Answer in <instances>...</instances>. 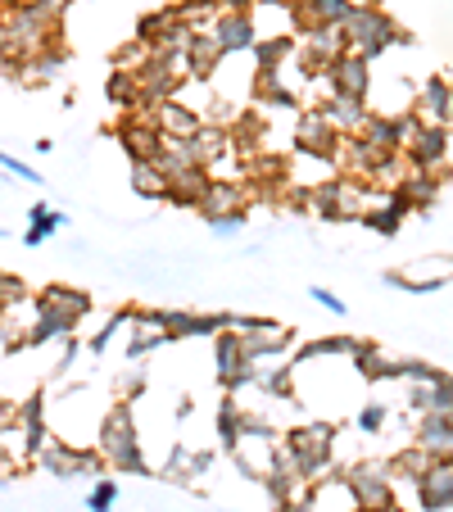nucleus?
Wrapping results in <instances>:
<instances>
[{"mask_svg":"<svg viewBox=\"0 0 453 512\" xmlns=\"http://www.w3.org/2000/svg\"><path fill=\"white\" fill-rule=\"evenodd\" d=\"M209 32L218 37L222 55H250V46L259 41V23L250 10H227L209 23Z\"/></svg>","mask_w":453,"mask_h":512,"instance_id":"nucleus-11","label":"nucleus"},{"mask_svg":"<svg viewBox=\"0 0 453 512\" xmlns=\"http://www.w3.org/2000/svg\"><path fill=\"white\" fill-rule=\"evenodd\" d=\"M150 55H155V46H145L141 37H132V46H123L114 55V68H123V73H141V68L150 64Z\"/></svg>","mask_w":453,"mask_h":512,"instance_id":"nucleus-34","label":"nucleus"},{"mask_svg":"<svg viewBox=\"0 0 453 512\" xmlns=\"http://www.w3.org/2000/svg\"><path fill=\"white\" fill-rule=\"evenodd\" d=\"M354 512H367V508H354Z\"/></svg>","mask_w":453,"mask_h":512,"instance_id":"nucleus-49","label":"nucleus"},{"mask_svg":"<svg viewBox=\"0 0 453 512\" xmlns=\"http://www.w3.org/2000/svg\"><path fill=\"white\" fill-rule=\"evenodd\" d=\"M118 141H123L127 159H155L164 136H159V127L150 123V114H145V105H141V109H127V118L118 123Z\"/></svg>","mask_w":453,"mask_h":512,"instance_id":"nucleus-13","label":"nucleus"},{"mask_svg":"<svg viewBox=\"0 0 453 512\" xmlns=\"http://www.w3.org/2000/svg\"><path fill=\"white\" fill-rule=\"evenodd\" d=\"M191 32L195 28H186L177 10H155V14H145V19H141L136 37H141L145 46H155V50H186Z\"/></svg>","mask_w":453,"mask_h":512,"instance_id":"nucleus-12","label":"nucleus"},{"mask_svg":"<svg viewBox=\"0 0 453 512\" xmlns=\"http://www.w3.org/2000/svg\"><path fill=\"white\" fill-rule=\"evenodd\" d=\"M59 227H68V218L55 209V204H32V209H28V232H23V245H28V250H37V245H46L50 236L59 232Z\"/></svg>","mask_w":453,"mask_h":512,"instance_id":"nucleus-29","label":"nucleus"},{"mask_svg":"<svg viewBox=\"0 0 453 512\" xmlns=\"http://www.w3.org/2000/svg\"><path fill=\"white\" fill-rule=\"evenodd\" d=\"M227 331L245 345V358H268V354H286L295 345V331L286 322H268V318H232L227 313Z\"/></svg>","mask_w":453,"mask_h":512,"instance_id":"nucleus-5","label":"nucleus"},{"mask_svg":"<svg viewBox=\"0 0 453 512\" xmlns=\"http://www.w3.org/2000/svg\"><path fill=\"white\" fill-rule=\"evenodd\" d=\"M213 458L209 454H191V449H173V458H168L164 476L177 485H195V476H204V467H209Z\"/></svg>","mask_w":453,"mask_h":512,"instance_id":"nucleus-31","label":"nucleus"},{"mask_svg":"<svg viewBox=\"0 0 453 512\" xmlns=\"http://www.w3.org/2000/svg\"><path fill=\"white\" fill-rule=\"evenodd\" d=\"M449 277H453V254H426V259L408 263V268L386 272L390 286L408 290V295H435V290H444Z\"/></svg>","mask_w":453,"mask_h":512,"instance_id":"nucleus-6","label":"nucleus"},{"mask_svg":"<svg viewBox=\"0 0 453 512\" xmlns=\"http://www.w3.org/2000/svg\"><path fill=\"white\" fill-rule=\"evenodd\" d=\"M114 503H118V481L100 476V481L91 485V494H87V508L91 512H114Z\"/></svg>","mask_w":453,"mask_h":512,"instance_id":"nucleus-36","label":"nucleus"},{"mask_svg":"<svg viewBox=\"0 0 453 512\" xmlns=\"http://www.w3.org/2000/svg\"><path fill=\"white\" fill-rule=\"evenodd\" d=\"M0 168H5L10 177H19V182H28V186H41V182H46V177L37 173V168L23 164V159H19V155H10V150H0Z\"/></svg>","mask_w":453,"mask_h":512,"instance_id":"nucleus-37","label":"nucleus"},{"mask_svg":"<svg viewBox=\"0 0 453 512\" xmlns=\"http://www.w3.org/2000/svg\"><path fill=\"white\" fill-rule=\"evenodd\" d=\"M37 318H41L37 295H19V300L0 304V340L10 349H28V336H32V327H37Z\"/></svg>","mask_w":453,"mask_h":512,"instance_id":"nucleus-14","label":"nucleus"},{"mask_svg":"<svg viewBox=\"0 0 453 512\" xmlns=\"http://www.w3.org/2000/svg\"><path fill=\"white\" fill-rule=\"evenodd\" d=\"M19 295H28V286H23L19 277H10V272H0V304L19 300Z\"/></svg>","mask_w":453,"mask_h":512,"instance_id":"nucleus-39","label":"nucleus"},{"mask_svg":"<svg viewBox=\"0 0 453 512\" xmlns=\"http://www.w3.org/2000/svg\"><path fill=\"white\" fill-rule=\"evenodd\" d=\"M204 186H209V168L204 164H191L182 168V173H168V204H177V209H195L204 195Z\"/></svg>","mask_w":453,"mask_h":512,"instance_id":"nucleus-26","label":"nucleus"},{"mask_svg":"<svg viewBox=\"0 0 453 512\" xmlns=\"http://www.w3.org/2000/svg\"><path fill=\"white\" fill-rule=\"evenodd\" d=\"M349 10H354V0H295V5H290V14H295V32L340 28Z\"/></svg>","mask_w":453,"mask_h":512,"instance_id":"nucleus-18","label":"nucleus"},{"mask_svg":"<svg viewBox=\"0 0 453 512\" xmlns=\"http://www.w3.org/2000/svg\"><path fill=\"white\" fill-rule=\"evenodd\" d=\"M145 114H150V123L159 127V136H164V141H191V136L200 132V123H204L200 109L182 105L177 96L155 100V105H145Z\"/></svg>","mask_w":453,"mask_h":512,"instance_id":"nucleus-9","label":"nucleus"},{"mask_svg":"<svg viewBox=\"0 0 453 512\" xmlns=\"http://www.w3.org/2000/svg\"><path fill=\"white\" fill-rule=\"evenodd\" d=\"M390 422V413H386V404L381 399H367L363 408H358V431L363 435H381V426Z\"/></svg>","mask_w":453,"mask_h":512,"instance_id":"nucleus-35","label":"nucleus"},{"mask_svg":"<svg viewBox=\"0 0 453 512\" xmlns=\"http://www.w3.org/2000/svg\"><path fill=\"white\" fill-rule=\"evenodd\" d=\"M431 463H435V458L426 454L422 445H413V449H404V454H395V458H390L386 467H390V481H404V485H413L417 476H422Z\"/></svg>","mask_w":453,"mask_h":512,"instance_id":"nucleus-32","label":"nucleus"},{"mask_svg":"<svg viewBox=\"0 0 453 512\" xmlns=\"http://www.w3.org/2000/svg\"><path fill=\"white\" fill-rule=\"evenodd\" d=\"M345 481L354 490L358 508H367V512H381L386 503H395V481H390L386 463H354L345 472Z\"/></svg>","mask_w":453,"mask_h":512,"instance_id":"nucleus-8","label":"nucleus"},{"mask_svg":"<svg viewBox=\"0 0 453 512\" xmlns=\"http://www.w3.org/2000/svg\"><path fill=\"white\" fill-rule=\"evenodd\" d=\"M295 145H299V155H318V159L331 155V145H336V127L322 118V109H309V114H299V123H295Z\"/></svg>","mask_w":453,"mask_h":512,"instance_id":"nucleus-19","label":"nucleus"},{"mask_svg":"<svg viewBox=\"0 0 453 512\" xmlns=\"http://www.w3.org/2000/svg\"><path fill=\"white\" fill-rule=\"evenodd\" d=\"M304 508L309 512H354L358 499H354V490H349L345 472H322L318 481H309Z\"/></svg>","mask_w":453,"mask_h":512,"instance_id":"nucleus-15","label":"nucleus"},{"mask_svg":"<svg viewBox=\"0 0 453 512\" xmlns=\"http://www.w3.org/2000/svg\"><path fill=\"white\" fill-rule=\"evenodd\" d=\"M404 159H408V168H422V173H440L444 159H449V132H444V127H422V123H413V118H408Z\"/></svg>","mask_w":453,"mask_h":512,"instance_id":"nucleus-7","label":"nucleus"},{"mask_svg":"<svg viewBox=\"0 0 453 512\" xmlns=\"http://www.w3.org/2000/svg\"><path fill=\"white\" fill-rule=\"evenodd\" d=\"M309 295H313V300H318L327 313H336V318H345V300H340V295H331V290H322V286H313Z\"/></svg>","mask_w":453,"mask_h":512,"instance_id":"nucleus-40","label":"nucleus"},{"mask_svg":"<svg viewBox=\"0 0 453 512\" xmlns=\"http://www.w3.org/2000/svg\"><path fill=\"white\" fill-rule=\"evenodd\" d=\"M318 109H322V118L336 127V136H358V132H363V123H367V114H372V109H367V100L336 96V91H331V100H327V105H318Z\"/></svg>","mask_w":453,"mask_h":512,"instance_id":"nucleus-25","label":"nucleus"},{"mask_svg":"<svg viewBox=\"0 0 453 512\" xmlns=\"http://www.w3.org/2000/svg\"><path fill=\"white\" fill-rule=\"evenodd\" d=\"M363 5H376V0H363Z\"/></svg>","mask_w":453,"mask_h":512,"instance_id":"nucleus-48","label":"nucleus"},{"mask_svg":"<svg viewBox=\"0 0 453 512\" xmlns=\"http://www.w3.org/2000/svg\"><path fill=\"white\" fill-rule=\"evenodd\" d=\"M340 37H345V50H354L363 59L386 55L390 46H408V32L399 23H390L376 5H354L340 23Z\"/></svg>","mask_w":453,"mask_h":512,"instance_id":"nucleus-2","label":"nucleus"},{"mask_svg":"<svg viewBox=\"0 0 453 512\" xmlns=\"http://www.w3.org/2000/svg\"><path fill=\"white\" fill-rule=\"evenodd\" d=\"M417 445L431 458L453 463V413H422V422H417Z\"/></svg>","mask_w":453,"mask_h":512,"instance_id":"nucleus-23","label":"nucleus"},{"mask_svg":"<svg viewBox=\"0 0 453 512\" xmlns=\"http://www.w3.org/2000/svg\"><path fill=\"white\" fill-rule=\"evenodd\" d=\"M132 191L145 195V200H164L168 173L159 168V159H132Z\"/></svg>","mask_w":453,"mask_h":512,"instance_id":"nucleus-30","label":"nucleus"},{"mask_svg":"<svg viewBox=\"0 0 453 512\" xmlns=\"http://www.w3.org/2000/svg\"><path fill=\"white\" fill-rule=\"evenodd\" d=\"M281 445L295 454L299 476L318 481V476L331 472V463H336V426L331 422H299V426H290L286 431Z\"/></svg>","mask_w":453,"mask_h":512,"instance_id":"nucleus-3","label":"nucleus"},{"mask_svg":"<svg viewBox=\"0 0 453 512\" xmlns=\"http://www.w3.org/2000/svg\"><path fill=\"white\" fill-rule=\"evenodd\" d=\"M5 5H37V0H5Z\"/></svg>","mask_w":453,"mask_h":512,"instance_id":"nucleus-47","label":"nucleus"},{"mask_svg":"<svg viewBox=\"0 0 453 512\" xmlns=\"http://www.w3.org/2000/svg\"><path fill=\"white\" fill-rule=\"evenodd\" d=\"M381 512H408V508H399V503H386V508H381Z\"/></svg>","mask_w":453,"mask_h":512,"instance_id":"nucleus-45","label":"nucleus"},{"mask_svg":"<svg viewBox=\"0 0 453 512\" xmlns=\"http://www.w3.org/2000/svg\"><path fill=\"white\" fill-rule=\"evenodd\" d=\"M413 123H422V127H449V118H453V87L444 78H431L422 91H417V100H413Z\"/></svg>","mask_w":453,"mask_h":512,"instance_id":"nucleus-17","label":"nucleus"},{"mask_svg":"<svg viewBox=\"0 0 453 512\" xmlns=\"http://www.w3.org/2000/svg\"><path fill=\"white\" fill-rule=\"evenodd\" d=\"M218 381L227 390H241L250 381V358H245V345L232 331H218Z\"/></svg>","mask_w":453,"mask_h":512,"instance_id":"nucleus-22","label":"nucleus"},{"mask_svg":"<svg viewBox=\"0 0 453 512\" xmlns=\"http://www.w3.org/2000/svg\"><path fill=\"white\" fill-rule=\"evenodd\" d=\"M222 59H227V55H222L218 37H213L209 28H195L191 41H186V64H191V82H209L213 73H218Z\"/></svg>","mask_w":453,"mask_h":512,"instance_id":"nucleus-21","label":"nucleus"},{"mask_svg":"<svg viewBox=\"0 0 453 512\" xmlns=\"http://www.w3.org/2000/svg\"><path fill=\"white\" fill-rule=\"evenodd\" d=\"M286 512H309V508H304V503H290V508Z\"/></svg>","mask_w":453,"mask_h":512,"instance_id":"nucleus-46","label":"nucleus"},{"mask_svg":"<svg viewBox=\"0 0 453 512\" xmlns=\"http://www.w3.org/2000/svg\"><path fill=\"white\" fill-rule=\"evenodd\" d=\"M254 5H286V10H290V5H295V0H254Z\"/></svg>","mask_w":453,"mask_h":512,"instance_id":"nucleus-44","label":"nucleus"},{"mask_svg":"<svg viewBox=\"0 0 453 512\" xmlns=\"http://www.w3.org/2000/svg\"><path fill=\"white\" fill-rule=\"evenodd\" d=\"M109 100H114L118 109H141V91H136V73H123V68H114L105 82Z\"/></svg>","mask_w":453,"mask_h":512,"instance_id":"nucleus-33","label":"nucleus"},{"mask_svg":"<svg viewBox=\"0 0 453 512\" xmlns=\"http://www.w3.org/2000/svg\"><path fill=\"white\" fill-rule=\"evenodd\" d=\"M191 155H195V164H204V168H213L218 159H227L232 155V145H236V136H232V127H218V123H200V132L191 136Z\"/></svg>","mask_w":453,"mask_h":512,"instance_id":"nucleus-24","label":"nucleus"},{"mask_svg":"<svg viewBox=\"0 0 453 512\" xmlns=\"http://www.w3.org/2000/svg\"><path fill=\"white\" fill-rule=\"evenodd\" d=\"M59 64H64V50H59V46H46V50H37V55L14 59V68H19V78L28 82V87H41V82H50L59 73Z\"/></svg>","mask_w":453,"mask_h":512,"instance_id":"nucleus-28","label":"nucleus"},{"mask_svg":"<svg viewBox=\"0 0 453 512\" xmlns=\"http://www.w3.org/2000/svg\"><path fill=\"white\" fill-rule=\"evenodd\" d=\"M200 218H227V213H245V186L241 182H218V177H209V186H204L200 195Z\"/></svg>","mask_w":453,"mask_h":512,"instance_id":"nucleus-20","label":"nucleus"},{"mask_svg":"<svg viewBox=\"0 0 453 512\" xmlns=\"http://www.w3.org/2000/svg\"><path fill=\"white\" fill-rule=\"evenodd\" d=\"M209 232L218 236V241H232V236L245 232V213H227V218H213Z\"/></svg>","mask_w":453,"mask_h":512,"instance_id":"nucleus-38","label":"nucleus"},{"mask_svg":"<svg viewBox=\"0 0 453 512\" xmlns=\"http://www.w3.org/2000/svg\"><path fill=\"white\" fill-rule=\"evenodd\" d=\"M0 236H5V232H0Z\"/></svg>","mask_w":453,"mask_h":512,"instance_id":"nucleus-51","label":"nucleus"},{"mask_svg":"<svg viewBox=\"0 0 453 512\" xmlns=\"http://www.w3.org/2000/svg\"><path fill=\"white\" fill-rule=\"evenodd\" d=\"M209 5H213L218 14H227V10H250L254 0H209Z\"/></svg>","mask_w":453,"mask_h":512,"instance_id":"nucleus-42","label":"nucleus"},{"mask_svg":"<svg viewBox=\"0 0 453 512\" xmlns=\"http://www.w3.org/2000/svg\"><path fill=\"white\" fill-rule=\"evenodd\" d=\"M96 449L114 472H132V476H155L150 463L141 454V435H136V422H132V408L127 404H114L100 422V435H96Z\"/></svg>","mask_w":453,"mask_h":512,"instance_id":"nucleus-1","label":"nucleus"},{"mask_svg":"<svg viewBox=\"0 0 453 512\" xmlns=\"http://www.w3.org/2000/svg\"><path fill=\"white\" fill-rule=\"evenodd\" d=\"M14 417H19V404H10V399L0 395V431H10Z\"/></svg>","mask_w":453,"mask_h":512,"instance_id":"nucleus-41","label":"nucleus"},{"mask_svg":"<svg viewBox=\"0 0 453 512\" xmlns=\"http://www.w3.org/2000/svg\"><path fill=\"white\" fill-rule=\"evenodd\" d=\"M322 78H327V87L336 91V96L367 100V91H372V59H363V55H354V50H345L340 59H331Z\"/></svg>","mask_w":453,"mask_h":512,"instance_id":"nucleus-10","label":"nucleus"},{"mask_svg":"<svg viewBox=\"0 0 453 512\" xmlns=\"http://www.w3.org/2000/svg\"><path fill=\"white\" fill-rule=\"evenodd\" d=\"M32 463H37L41 472L59 476V481H73V476H96L100 467H105V458H100V449H96V454H87V449L68 445V440H59V435L50 431L46 440H41V445H37V454H32Z\"/></svg>","mask_w":453,"mask_h":512,"instance_id":"nucleus-4","label":"nucleus"},{"mask_svg":"<svg viewBox=\"0 0 453 512\" xmlns=\"http://www.w3.org/2000/svg\"><path fill=\"white\" fill-rule=\"evenodd\" d=\"M0 10H5V0H0Z\"/></svg>","mask_w":453,"mask_h":512,"instance_id":"nucleus-50","label":"nucleus"},{"mask_svg":"<svg viewBox=\"0 0 453 512\" xmlns=\"http://www.w3.org/2000/svg\"><path fill=\"white\" fill-rule=\"evenodd\" d=\"M395 195L408 204V213H413V209H431L435 195H440V173H422V168H408V177L399 182Z\"/></svg>","mask_w":453,"mask_h":512,"instance_id":"nucleus-27","label":"nucleus"},{"mask_svg":"<svg viewBox=\"0 0 453 512\" xmlns=\"http://www.w3.org/2000/svg\"><path fill=\"white\" fill-rule=\"evenodd\" d=\"M0 59H10V23H5V10H0Z\"/></svg>","mask_w":453,"mask_h":512,"instance_id":"nucleus-43","label":"nucleus"},{"mask_svg":"<svg viewBox=\"0 0 453 512\" xmlns=\"http://www.w3.org/2000/svg\"><path fill=\"white\" fill-rule=\"evenodd\" d=\"M413 490H417L422 512H449L453 508V463L435 458V463L413 481Z\"/></svg>","mask_w":453,"mask_h":512,"instance_id":"nucleus-16","label":"nucleus"}]
</instances>
